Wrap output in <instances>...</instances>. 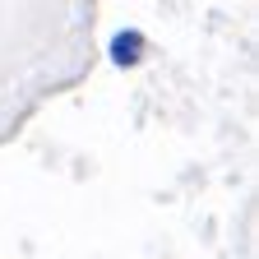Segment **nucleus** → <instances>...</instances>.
<instances>
[{
  "instance_id": "obj_1",
  "label": "nucleus",
  "mask_w": 259,
  "mask_h": 259,
  "mask_svg": "<svg viewBox=\"0 0 259 259\" xmlns=\"http://www.w3.org/2000/svg\"><path fill=\"white\" fill-rule=\"evenodd\" d=\"M111 65H120V70H135V65L144 60V51H148V42H144V32L139 28H120L116 37H111Z\"/></svg>"
}]
</instances>
